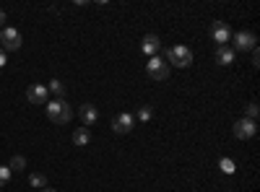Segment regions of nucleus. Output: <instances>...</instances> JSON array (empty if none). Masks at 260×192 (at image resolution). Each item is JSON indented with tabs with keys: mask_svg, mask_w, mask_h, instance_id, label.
Listing matches in <instances>:
<instances>
[{
	"mask_svg": "<svg viewBox=\"0 0 260 192\" xmlns=\"http://www.w3.org/2000/svg\"><path fill=\"white\" fill-rule=\"evenodd\" d=\"M133 127H136V117H133V114H127V112H120V114L112 120V130H115L117 135L130 133Z\"/></svg>",
	"mask_w": 260,
	"mask_h": 192,
	"instance_id": "nucleus-7",
	"label": "nucleus"
},
{
	"mask_svg": "<svg viewBox=\"0 0 260 192\" xmlns=\"http://www.w3.org/2000/svg\"><path fill=\"white\" fill-rule=\"evenodd\" d=\"M78 117H81L83 127H89V125H96V120H99V112L94 109V104H81Z\"/></svg>",
	"mask_w": 260,
	"mask_h": 192,
	"instance_id": "nucleus-11",
	"label": "nucleus"
},
{
	"mask_svg": "<svg viewBox=\"0 0 260 192\" xmlns=\"http://www.w3.org/2000/svg\"><path fill=\"white\" fill-rule=\"evenodd\" d=\"M216 62H221V65H232V62H234V50L232 47H219V50H216Z\"/></svg>",
	"mask_w": 260,
	"mask_h": 192,
	"instance_id": "nucleus-12",
	"label": "nucleus"
},
{
	"mask_svg": "<svg viewBox=\"0 0 260 192\" xmlns=\"http://www.w3.org/2000/svg\"><path fill=\"white\" fill-rule=\"evenodd\" d=\"M18 47H21V34H18V29L6 26L3 34H0V50L13 52V50H18Z\"/></svg>",
	"mask_w": 260,
	"mask_h": 192,
	"instance_id": "nucleus-4",
	"label": "nucleus"
},
{
	"mask_svg": "<svg viewBox=\"0 0 260 192\" xmlns=\"http://www.w3.org/2000/svg\"><path fill=\"white\" fill-rule=\"evenodd\" d=\"M26 99H29V104H47L50 91H47V86H42V83H31L26 89Z\"/></svg>",
	"mask_w": 260,
	"mask_h": 192,
	"instance_id": "nucleus-8",
	"label": "nucleus"
},
{
	"mask_svg": "<svg viewBox=\"0 0 260 192\" xmlns=\"http://www.w3.org/2000/svg\"><path fill=\"white\" fill-rule=\"evenodd\" d=\"M6 65V50H0V68Z\"/></svg>",
	"mask_w": 260,
	"mask_h": 192,
	"instance_id": "nucleus-22",
	"label": "nucleus"
},
{
	"mask_svg": "<svg viewBox=\"0 0 260 192\" xmlns=\"http://www.w3.org/2000/svg\"><path fill=\"white\" fill-rule=\"evenodd\" d=\"M151 117H154V109H151V106H141L138 109V120L141 122H151Z\"/></svg>",
	"mask_w": 260,
	"mask_h": 192,
	"instance_id": "nucleus-18",
	"label": "nucleus"
},
{
	"mask_svg": "<svg viewBox=\"0 0 260 192\" xmlns=\"http://www.w3.org/2000/svg\"><path fill=\"white\" fill-rule=\"evenodd\" d=\"M232 39H234V50H240V52H247V50H255L257 47L255 45L257 39H255L252 31H237Z\"/></svg>",
	"mask_w": 260,
	"mask_h": 192,
	"instance_id": "nucleus-9",
	"label": "nucleus"
},
{
	"mask_svg": "<svg viewBox=\"0 0 260 192\" xmlns=\"http://www.w3.org/2000/svg\"><path fill=\"white\" fill-rule=\"evenodd\" d=\"M257 112H260V109H257V104H255V101H252V104H247V120H255V117H257Z\"/></svg>",
	"mask_w": 260,
	"mask_h": 192,
	"instance_id": "nucleus-20",
	"label": "nucleus"
},
{
	"mask_svg": "<svg viewBox=\"0 0 260 192\" xmlns=\"http://www.w3.org/2000/svg\"><path fill=\"white\" fill-rule=\"evenodd\" d=\"M211 36H213V42H216L219 47H226V42H232V29L224 24V21H213Z\"/></svg>",
	"mask_w": 260,
	"mask_h": 192,
	"instance_id": "nucleus-6",
	"label": "nucleus"
},
{
	"mask_svg": "<svg viewBox=\"0 0 260 192\" xmlns=\"http://www.w3.org/2000/svg\"><path fill=\"white\" fill-rule=\"evenodd\" d=\"M164 60L169 62V68L172 65H175V68H187V65H192V50L185 47V45H175V47L167 50Z\"/></svg>",
	"mask_w": 260,
	"mask_h": 192,
	"instance_id": "nucleus-2",
	"label": "nucleus"
},
{
	"mask_svg": "<svg viewBox=\"0 0 260 192\" xmlns=\"http://www.w3.org/2000/svg\"><path fill=\"white\" fill-rule=\"evenodd\" d=\"M45 109H47L50 122H55V125H65V122H71V117H73V109H71V104L65 101V99H52V101H47Z\"/></svg>",
	"mask_w": 260,
	"mask_h": 192,
	"instance_id": "nucleus-1",
	"label": "nucleus"
},
{
	"mask_svg": "<svg viewBox=\"0 0 260 192\" xmlns=\"http://www.w3.org/2000/svg\"><path fill=\"white\" fill-rule=\"evenodd\" d=\"M47 91L55 94V99H62V96H65V83L57 81V78H52V81H50V86H47Z\"/></svg>",
	"mask_w": 260,
	"mask_h": 192,
	"instance_id": "nucleus-14",
	"label": "nucleus"
},
{
	"mask_svg": "<svg viewBox=\"0 0 260 192\" xmlns=\"http://www.w3.org/2000/svg\"><path fill=\"white\" fill-rule=\"evenodd\" d=\"M39 192H57V189H52V187H45V189H39Z\"/></svg>",
	"mask_w": 260,
	"mask_h": 192,
	"instance_id": "nucleus-24",
	"label": "nucleus"
},
{
	"mask_svg": "<svg viewBox=\"0 0 260 192\" xmlns=\"http://www.w3.org/2000/svg\"><path fill=\"white\" fill-rule=\"evenodd\" d=\"M159 50H161V39H159L156 34H146V36L141 39V52H143V55L154 57Z\"/></svg>",
	"mask_w": 260,
	"mask_h": 192,
	"instance_id": "nucleus-10",
	"label": "nucleus"
},
{
	"mask_svg": "<svg viewBox=\"0 0 260 192\" xmlns=\"http://www.w3.org/2000/svg\"><path fill=\"white\" fill-rule=\"evenodd\" d=\"M255 133H257V125H255V120L242 117V120H237V122H234V138H240V140H250Z\"/></svg>",
	"mask_w": 260,
	"mask_h": 192,
	"instance_id": "nucleus-5",
	"label": "nucleus"
},
{
	"mask_svg": "<svg viewBox=\"0 0 260 192\" xmlns=\"http://www.w3.org/2000/svg\"><path fill=\"white\" fill-rule=\"evenodd\" d=\"M73 143H76V145H89V143H91L89 127H78V130L73 133Z\"/></svg>",
	"mask_w": 260,
	"mask_h": 192,
	"instance_id": "nucleus-13",
	"label": "nucleus"
},
{
	"mask_svg": "<svg viewBox=\"0 0 260 192\" xmlns=\"http://www.w3.org/2000/svg\"><path fill=\"white\" fill-rule=\"evenodd\" d=\"M11 177H13L11 166H0V187H6V184L11 182Z\"/></svg>",
	"mask_w": 260,
	"mask_h": 192,
	"instance_id": "nucleus-17",
	"label": "nucleus"
},
{
	"mask_svg": "<svg viewBox=\"0 0 260 192\" xmlns=\"http://www.w3.org/2000/svg\"><path fill=\"white\" fill-rule=\"evenodd\" d=\"M6 24V11H0V26Z\"/></svg>",
	"mask_w": 260,
	"mask_h": 192,
	"instance_id": "nucleus-23",
	"label": "nucleus"
},
{
	"mask_svg": "<svg viewBox=\"0 0 260 192\" xmlns=\"http://www.w3.org/2000/svg\"><path fill=\"white\" fill-rule=\"evenodd\" d=\"M29 182H31V187H39V189L47 187V177H45V174H31Z\"/></svg>",
	"mask_w": 260,
	"mask_h": 192,
	"instance_id": "nucleus-16",
	"label": "nucleus"
},
{
	"mask_svg": "<svg viewBox=\"0 0 260 192\" xmlns=\"http://www.w3.org/2000/svg\"><path fill=\"white\" fill-rule=\"evenodd\" d=\"M8 166H11V172H13V169H16V172H21V169H26V159L18 153V156H13V159H11V164H8Z\"/></svg>",
	"mask_w": 260,
	"mask_h": 192,
	"instance_id": "nucleus-15",
	"label": "nucleus"
},
{
	"mask_svg": "<svg viewBox=\"0 0 260 192\" xmlns=\"http://www.w3.org/2000/svg\"><path fill=\"white\" fill-rule=\"evenodd\" d=\"M146 73H148V78L151 81H167L169 78V62L167 60H161L159 55H154V57H148V62H146Z\"/></svg>",
	"mask_w": 260,
	"mask_h": 192,
	"instance_id": "nucleus-3",
	"label": "nucleus"
},
{
	"mask_svg": "<svg viewBox=\"0 0 260 192\" xmlns=\"http://www.w3.org/2000/svg\"><path fill=\"white\" fill-rule=\"evenodd\" d=\"M219 166H221V172H224V174H234V169H237L232 159H221V161H219Z\"/></svg>",
	"mask_w": 260,
	"mask_h": 192,
	"instance_id": "nucleus-19",
	"label": "nucleus"
},
{
	"mask_svg": "<svg viewBox=\"0 0 260 192\" xmlns=\"http://www.w3.org/2000/svg\"><path fill=\"white\" fill-rule=\"evenodd\" d=\"M252 65H255V68L260 65V50H257V47L252 50Z\"/></svg>",
	"mask_w": 260,
	"mask_h": 192,
	"instance_id": "nucleus-21",
	"label": "nucleus"
}]
</instances>
